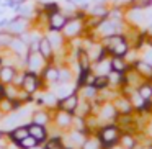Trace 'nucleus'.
I'll return each instance as SVG.
<instances>
[{"label":"nucleus","instance_id":"f257e3e1","mask_svg":"<svg viewBox=\"0 0 152 149\" xmlns=\"http://www.w3.org/2000/svg\"><path fill=\"white\" fill-rule=\"evenodd\" d=\"M85 28H87L85 13L77 12L75 17H70L69 21L66 23V26H64V30H62V34L66 36V40H75V38L82 36Z\"/></svg>","mask_w":152,"mask_h":149},{"label":"nucleus","instance_id":"f03ea898","mask_svg":"<svg viewBox=\"0 0 152 149\" xmlns=\"http://www.w3.org/2000/svg\"><path fill=\"white\" fill-rule=\"evenodd\" d=\"M30 25H31V20H28V18H23V17H20V15H17L15 18L8 20L7 26H5L4 30L10 31V33L15 34V36H21V34H25L26 31H30Z\"/></svg>","mask_w":152,"mask_h":149},{"label":"nucleus","instance_id":"7ed1b4c3","mask_svg":"<svg viewBox=\"0 0 152 149\" xmlns=\"http://www.w3.org/2000/svg\"><path fill=\"white\" fill-rule=\"evenodd\" d=\"M100 136V142H102L103 148H111L118 142L119 138V131H118V126L115 125H108V126H103L98 133Z\"/></svg>","mask_w":152,"mask_h":149},{"label":"nucleus","instance_id":"20e7f679","mask_svg":"<svg viewBox=\"0 0 152 149\" xmlns=\"http://www.w3.org/2000/svg\"><path fill=\"white\" fill-rule=\"evenodd\" d=\"M25 62L28 66V70H31V72H41L46 67L48 61L41 56L39 51H30L26 59H25Z\"/></svg>","mask_w":152,"mask_h":149},{"label":"nucleus","instance_id":"39448f33","mask_svg":"<svg viewBox=\"0 0 152 149\" xmlns=\"http://www.w3.org/2000/svg\"><path fill=\"white\" fill-rule=\"evenodd\" d=\"M69 21V17L64 13L62 10L54 12V13L48 15V30H54V31H62L66 23Z\"/></svg>","mask_w":152,"mask_h":149},{"label":"nucleus","instance_id":"423d86ee","mask_svg":"<svg viewBox=\"0 0 152 149\" xmlns=\"http://www.w3.org/2000/svg\"><path fill=\"white\" fill-rule=\"evenodd\" d=\"M145 10H141V8H134V7H129L124 13V21H128L131 26H139L141 23L145 21Z\"/></svg>","mask_w":152,"mask_h":149},{"label":"nucleus","instance_id":"0eeeda50","mask_svg":"<svg viewBox=\"0 0 152 149\" xmlns=\"http://www.w3.org/2000/svg\"><path fill=\"white\" fill-rule=\"evenodd\" d=\"M39 87H41V80H39V76H38V72H31V70L25 72L23 84H21V89H23L25 92L33 93V92H36Z\"/></svg>","mask_w":152,"mask_h":149},{"label":"nucleus","instance_id":"6e6552de","mask_svg":"<svg viewBox=\"0 0 152 149\" xmlns=\"http://www.w3.org/2000/svg\"><path fill=\"white\" fill-rule=\"evenodd\" d=\"M8 49H10L15 56L23 57V59H26L28 53H30V46H28V43L21 36H13V40H12Z\"/></svg>","mask_w":152,"mask_h":149},{"label":"nucleus","instance_id":"1a4fd4ad","mask_svg":"<svg viewBox=\"0 0 152 149\" xmlns=\"http://www.w3.org/2000/svg\"><path fill=\"white\" fill-rule=\"evenodd\" d=\"M75 56H77V64H79V67H80V72H85V70H90L92 69V57H90V54H88V51L87 49H83V48H79L77 49V53H75Z\"/></svg>","mask_w":152,"mask_h":149},{"label":"nucleus","instance_id":"9d476101","mask_svg":"<svg viewBox=\"0 0 152 149\" xmlns=\"http://www.w3.org/2000/svg\"><path fill=\"white\" fill-rule=\"evenodd\" d=\"M38 51L41 53V56L44 57L46 61H53V57H54V48H53V44H51V41H49V38L46 36V34H43V38L39 40V46H38Z\"/></svg>","mask_w":152,"mask_h":149},{"label":"nucleus","instance_id":"9b49d317","mask_svg":"<svg viewBox=\"0 0 152 149\" xmlns=\"http://www.w3.org/2000/svg\"><path fill=\"white\" fill-rule=\"evenodd\" d=\"M77 105H79V98H77L75 93H69V95L64 97V98L59 102L61 110H64V112H69V113H74V112H75Z\"/></svg>","mask_w":152,"mask_h":149},{"label":"nucleus","instance_id":"f8f14e48","mask_svg":"<svg viewBox=\"0 0 152 149\" xmlns=\"http://www.w3.org/2000/svg\"><path fill=\"white\" fill-rule=\"evenodd\" d=\"M46 36L49 38L51 44H53L54 51L61 49V48L64 46V41H66V36L62 34V31H54V30H48Z\"/></svg>","mask_w":152,"mask_h":149},{"label":"nucleus","instance_id":"ddd939ff","mask_svg":"<svg viewBox=\"0 0 152 149\" xmlns=\"http://www.w3.org/2000/svg\"><path fill=\"white\" fill-rule=\"evenodd\" d=\"M95 70H96V76H108L111 72V56H106L103 59L96 61Z\"/></svg>","mask_w":152,"mask_h":149},{"label":"nucleus","instance_id":"4468645a","mask_svg":"<svg viewBox=\"0 0 152 149\" xmlns=\"http://www.w3.org/2000/svg\"><path fill=\"white\" fill-rule=\"evenodd\" d=\"M132 66L137 69V72L141 74L142 79H147V80L152 79V64L145 62V61H142V59H137Z\"/></svg>","mask_w":152,"mask_h":149},{"label":"nucleus","instance_id":"2eb2a0df","mask_svg":"<svg viewBox=\"0 0 152 149\" xmlns=\"http://www.w3.org/2000/svg\"><path fill=\"white\" fill-rule=\"evenodd\" d=\"M17 76V70L13 66H2L0 67V82L2 84H12Z\"/></svg>","mask_w":152,"mask_h":149},{"label":"nucleus","instance_id":"dca6fc26","mask_svg":"<svg viewBox=\"0 0 152 149\" xmlns=\"http://www.w3.org/2000/svg\"><path fill=\"white\" fill-rule=\"evenodd\" d=\"M131 64L126 61L124 56H111V69L113 70H118V72H123L124 74L126 70L129 69Z\"/></svg>","mask_w":152,"mask_h":149},{"label":"nucleus","instance_id":"f3484780","mask_svg":"<svg viewBox=\"0 0 152 149\" xmlns=\"http://www.w3.org/2000/svg\"><path fill=\"white\" fill-rule=\"evenodd\" d=\"M110 13V8L106 7V4H102V2H95L92 8L88 10V17H100V18H106Z\"/></svg>","mask_w":152,"mask_h":149},{"label":"nucleus","instance_id":"a211bd4d","mask_svg":"<svg viewBox=\"0 0 152 149\" xmlns=\"http://www.w3.org/2000/svg\"><path fill=\"white\" fill-rule=\"evenodd\" d=\"M26 136H30V128H28V126H17V128L10 133V138L13 139L18 146H20V142L23 141Z\"/></svg>","mask_w":152,"mask_h":149},{"label":"nucleus","instance_id":"6ab92c4d","mask_svg":"<svg viewBox=\"0 0 152 149\" xmlns=\"http://www.w3.org/2000/svg\"><path fill=\"white\" fill-rule=\"evenodd\" d=\"M57 77H59V69L53 64H46V67L43 69V79L48 82H57Z\"/></svg>","mask_w":152,"mask_h":149},{"label":"nucleus","instance_id":"aec40b11","mask_svg":"<svg viewBox=\"0 0 152 149\" xmlns=\"http://www.w3.org/2000/svg\"><path fill=\"white\" fill-rule=\"evenodd\" d=\"M15 8H17V13L20 15V17H23V18L31 20L33 17H36V10H34V7L33 5H26V2L21 4V5H18V7H15Z\"/></svg>","mask_w":152,"mask_h":149},{"label":"nucleus","instance_id":"412c9836","mask_svg":"<svg viewBox=\"0 0 152 149\" xmlns=\"http://www.w3.org/2000/svg\"><path fill=\"white\" fill-rule=\"evenodd\" d=\"M28 128H30V134L34 136V138H36L39 142H43L44 139H46V128H44V125H38V123H33V125L28 126Z\"/></svg>","mask_w":152,"mask_h":149},{"label":"nucleus","instance_id":"4be33fe9","mask_svg":"<svg viewBox=\"0 0 152 149\" xmlns=\"http://www.w3.org/2000/svg\"><path fill=\"white\" fill-rule=\"evenodd\" d=\"M137 93L142 97L144 100H149L152 97V84H149V82H144V84H141V85L137 87Z\"/></svg>","mask_w":152,"mask_h":149},{"label":"nucleus","instance_id":"5701e85b","mask_svg":"<svg viewBox=\"0 0 152 149\" xmlns=\"http://www.w3.org/2000/svg\"><path fill=\"white\" fill-rule=\"evenodd\" d=\"M92 85L95 87L96 90H103V89H106V87L110 85V79H108V76H96Z\"/></svg>","mask_w":152,"mask_h":149},{"label":"nucleus","instance_id":"b1692460","mask_svg":"<svg viewBox=\"0 0 152 149\" xmlns=\"http://www.w3.org/2000/svg\"><path fill=\"white\" fill-rule=\"evenodd\" d=\"M15 34H12L7 30H0V48H8Z\"/></svg>","mask_w":152,"mask_h":149},{"label":"nucleus","instance_id":"393cba45","mask_svg":"<svg viewBox=\"0 0 152 149\" xmlns=\"http://www.w3.org/2000/svg\"><path fill=\"white\" fill-rule=\"evenodd\" d=\"M38 144H39V141H38L34 136L30 134V136H26V138L20 142V148H23V149H33V148H38Z\"/></svg>","mask_w":152,"mask_h":149},{"label":"nucleus","instance_id":"a878e982","mask_svg":"<svg viewBox=\"0 0 152 149\" xmlns=\"http://www.w3.org/2000/svg\"><path fill=\"white\" fill-rule=\"evenodd\" d=\"M115 113H116V106L113 103H106L105 106L102 108V118L105 120H110V118H115Z\"/></svg>","mask_w":152,"mask_h":149},{"label":"nucleus","instance_id":"bb28decb","mask_svg":"<svg viewBox=\"0 0 152 149\" xmlns=\"http://www.w3.org/2000/svg\"><path fill=\"white\" fill-rule=\"evenodd\" d=\"M129 7L141 8V10H147L152 7V0H129Z\"/></svg>","mask_w":152,"mask_h":149},{"label":"nucleus","instance_id":"cd10ccee","mask_svg":"<svg viewBox=\"0 0 152 149\" xmlns=\"http://www.w3.org/2000/svg\"><path fill=\"white\" fill-rule=\"evenodd\" d=\"M115 106L119 108V112H121L123 115H126V113H129V110H131V102H129V100H124V98H118L115 102Z\"/></svg>","mask_w":152,"mask_h":149},{"label":"nucleus","instance_id":"c85d7f7f","mask_svg":"<svg viewBox=\"0 0 152 149\" xmlns=\"http://www.w3.org/2000/svg\"><path fill=\"white\" fill-rule=\"evenodd\" d=\"M57 123H59L61 126H69L70 123H72V116L69 115V112H64L62 110V113L57 115Z\"/></svg>","mask_w":152,"mask_h":149},{"label":"nucleus","instance_id":"c756f323","mask_svg":"<svg viewBox=\"0 0 152 149\" xmlns=\"http://www.w3.org/2000/svg\"><path fill=\"white\" fill-rule=\"evenodd\" d=\"M59 10H61V7L56 2H46V4H43V12L48 15L54 13V12H59Z\"/></svg>","mask_w":152,"mask_h":149},{"label":"nucleus","instance_id":"7c9ffc66","mask_svg":"<svg viewBox=\"0 0 152 149\" xmlns=\"http://www.w3.org/2000/svg\"><path fill=\"white\" fill-rule=\"evenodd\" d=\"M70 70L67 69V67H61L59 69V77H57V82H61V84H67L70 80Z\"/></svg>","mask_w":152,"mask_h":149},{"label":"nucleus","instance_id":"2f4dec72","mask_svg":"<svg viewBox=\"0 0 152 149\" xmlns=\"http://www.w3.org/2000/svg\"><path fill=\"white\" fill-rule=\"evenodd\" d=\"M142 49V61H145V62L152 64V46H149V44H144V46L141 48Z\"/></svg>","mask_w":152,"mask_h":149},{"label":"nucleus","instance_id":"473e14b6","mask_svg":"<svg viewBox=\"0 0 152 149\" xmlns=\"http://www.w3.org/2000/svg\"><path fill=\"white\" fill-rule=\"evenodd\" d=\"M23 113H25V112H20V113H15V115H12V116H8V118H7V120H5V123H7V125H8V126H13V125H17V123H18V121H20V120H21V118H23V116H25V115H23Z\"/></svg>","mask_w":152,"mask_h":149},{"label":"nucleus","instance_id":"72a5a7b5","mask_svg":"<svg viewBox=\"0 0 152 149\" xmlns=\"http://www.w3.org/2000/svg\"><path fill=\"white\" fill-rule=\"evenodd\" d=\"M48 120H49V116L46 115V113L43 112H38L33 115V121L38 123V125H44V123H48Z\"/></svg>","mask_w":152,"mask_h":149},{"label":"nucleus","instance_id":"f704fd0d","mask_svg":"<svg viewBox=\"0 0 152 149\" xmlns=\"http://www.w3.org/2000/svg\"><path fill=\"white\" fill-rule=\"evenodd\" d=\"M121 144H123V148H124V149H132L136 146V141L129 134H126V136H123V138H121Z\"/></svg>","mask_w":152,"mask_h":149},{"label":"nucleus","instance_id":"c9c22d12","mask_svg":"<svg viewBox=\"0 0 152 149\" xmlns=\"http://www.w3.org/2000/svg\"><path fill=\"white\" fill-rule=\"evenodd\" d=\"M100 146H102V142L96 139H87L82 144V149H100Z\"/></svg>","mask_w":152,"mask_h":149},{"label":"nucleus","instance_id":"e433bc0d","mask_svg":"<svg viewBox=\"0 0 152 149\" xmlns=\"http://www.w3.org/2000/svg\"><path fill=\"white\" fill-rule=\"evenodd\" d=\"M25 2H28V0H7L5 5H7V7H18V5L25 4Z\"/></svg>","mask_w":152,"mask_h":149},{"label":"nucleus","instance_id":"4c0bfd02","mask_svg":"<svg viewBox=\"0 0 152 149\" xmlns=\"http://www.w3.org/2000/svg\"><path fill=\"white\" fill-rule=\"evenodd\" d=\"M44 103H46V105H56V97L53 95V93H48L46 97H44Z\"/></svg>","mask_w":152,"mask_h":149},{"label":"nucleus","instance_id":"58836bf2","mask_svg":"<svg viewBox=\"0 0 152 149\" xmlns=\"http://www.w3.org/2000/svg\"><path fill=\"white\" fill-rule=\"evenodd\" d=\"M113 4H118V5H121V4H124V2H128L129 4V0H111Z\"/></svg>","mask_w":152,"mask_h":149},{"label":"nucleus","instance_id":"ea45409f","mask_svg":"<svg viewBox=\"0 0 152 149\" xmlns=\"http://www.w3.org/2000/svg\"><path fill=\"white\" fill-rule=\"evenodd\" d=\"M147 31H149V34H152V20H151V23H149V30Z\"/></svg>","mask_w":152,"mask_h":149},{"label":"nucleus","instance_id":"a19ab883","mask_svg":"<svg viewBox=\"0 0 152 149\" xmlns=\"http://www.w3.org/2000/svg\"><path fill=\"white\" fill-rule=\"evenodd\" d=\"M95 2H102V4H105L106 0H95Z\"/></svg>","mask_w":152,"mask_h":149},{"label":"nucleus","instance_id":"79ce46f5","mask_svg":"<svg viewBox=\"0 0 152 149\" xmlns=\"http://www.w3.org/2000/svg\"><path fill=\"white\" fill-rule=\"evenodd\" d=\"M145 149H152V148H151V146H149V148H145Z\"/></svg>","mask_w":152,"mask_h":149},{"label":"nucleus","instance_id":"37998d69","mask_svg":"<svg viewBox=\"0 0 152 149\" xmlns=\"http://www.w3.org/2000/svg\"><path fill=\"white\" fill-rule=\"evenodd\" d=\"M0 138H2V131H0Z\"/></svg>","mask_w":152,"mask_h":149},{"label":"nucleus","instance_id":"c03bdc74","mask_svg":"<svg viewBox=\"0 0 152 149\" xmlns=\"http://www.w3.org/2000/svg\"><path fill=\"white\" fill-rule=\"evenodd\" d=\"M0 149H5V148H2V146H0Z\"/></svg>","mask_w":152,"mask_h":149},{"label":"nucleus","instance_id":"a18cd8bd","mask_svg":"<svg viewBox=\"0 0 152 149\" xmlns=\"http://www.w3.org/2000/svg\"><path fill=\"white\" fill-rule=\"evenodd\" d=\"M151 131H152V125H151Z\"/></svg>","mask_w":152,"mask_h":149}]
</instances>
